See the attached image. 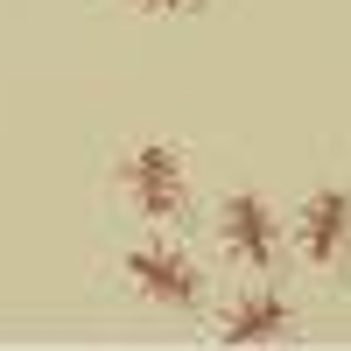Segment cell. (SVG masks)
<instances>
[{"mask_svg":"<svg viewBox=\"0 0 351 351\" xmlns=\"http://www.w3.org/2000/svg\"><path fill=\"white\" fill-rule=\"evenodd\" d=\"M302 253L316 260V267H337V260L351 253V197L344 190H316L302 204Z\"/></svg>","mask_w":351,"mask_h":351,"instance_id":"obj_4","label":"cell"},{"mask_svg":"<svg viewBox=\"0 0 351 351\" xmlns=\"http://www.w3.org/2000/svg\"><path fill=\"white\" fill-rule=\"evenodd\" d=\"M148 8H197V0H148Z\"/></svg>","mask_w":351,"mask_h":351,"instance_id":"obj_6","label":"cell"},{"mask_svg":"<svg viewBox=\"0 0 351 351\" xmlns=\"http://www.w3.org/2000/svg\"><path fill=\"white\" fill-rule=\"evenodd\" d=\"M120 183L141 204V218H183V204H190V176L176 162V148H134Z\"/></svg>","mask_w":351,"mask_h":351,"instance_id":"obj_1","label":"cell"},{"mask_svg":"<svg viewBox=\"0 0 351 351\" xmlns=\"http://www.w3.org/2000/svg\"><path fill=\"white\" fill-rule=\"evenodd\" d=\"M218 239H225V253L239 260V267H253V274H267L274 267V253H281V225H274V211L260 197H225V211H218Z\"/></svg>","mask_w":351,"mask_h":351,"instance_id":"obj_2","label":"cell"},{"mask_svg":"<svg viewBox=\"0 0 351 351\" xmlns=\"http://www.w3.org/2000/svg\"><path fill=\"white\" fill-rule=\"evenodd\" d=\"M127 274L141 295H155L162 309H190L204 295V274H197V260H183L176 246H134L127 253Z\"/></svg>","mask_w":351,"mask_h":351,"instance_id":"obj_3","label":"cell"},{"mask_svg":"<svg viewBox=\"0 0 351 351\" xmlns=\"http://www.w3.org/2000/svg\"><path fill=\"white\" fill-rule=\"evenodd\" d=\"M288 324H295V316H288V302L274 295V288H260V295H239L225 309V344H281L288 337Z\"/></svg>","mask_w":351,"mask_h":351,"instance_id":"obj_5","label":"cell"}]
</instances>
